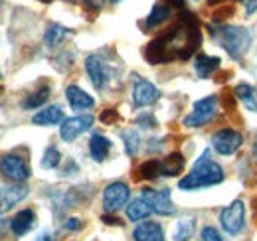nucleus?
<instances>
[{"label":"nucleus","mask_w":257,"mask_h":241,"mask_svg":"<svg viewBox=\"0 0 257 241\" xmlns=\"http://www.w3.org/2000/svg\"><path fill=\"white\" fill-rule=\"evenodd\" d=\"M123 141H125V151H127L128 156H135L139 152V147H141V137L137 131H123Z\"/></svg>","instance_id":"28"},{"label":"nucleus","mask_w":257,"mask_h":241,"mask_svg":"<svg viewBox=\"0 0 257 241\" xmlns=\"http://www.w3.org/2000/svg\"><path fill=\"white\" fill-rule=\"evenodd\" d=\"M103 2H105V0H85V6H87L89 10L97 12V10H101V8H103Z\"/></svg>","instance_id":"33"},{"label":"nucleus","mask_w":257,"mask_h":241,"mask_svg":"<svg viewBox=\"0 0 257 241\" xmlns=\"http://www.w3.org/2000/svg\"><path fill=\"white\" fill-rule=\"evenodd\" d=\"M65 99H67V103H69L73 109H91V107L95 105L93 97L87 95L85 91L81 89V87H77V85H69V87L65 89Z\"/></svg>","instance_id":"14"},{"label":"nucleus","mask_w":257,"mask_h":241,"mask_svg":"<svg viewBox=\"0 0 257 241\" xmlns=\"http://www.w3.org/2000/svg\"><path fill=\"white\" fill-rule=\"evenodd\" d=\"M34 221H36L34 211L32 210H22V211H18L14 217H12L10 227H12L14 235H24V233H28V231L32 229Z\"/></svg>","instance_id":"17"},{"label":"nucleus","mask_w":257,"mask_h":241,"mask_svg":"<svg viewBox=\"0 0 257 241\" xmlns=\"http://www.w3.org/2000/svg\"><path fill=\"white\" fill-rule=\"evenodd\" d=\"M161 99V91L157 89L151 81L137 77L133 87V105L135 107H149Z\"/></svg>","instance_id":"10"},{"label":"nucleus","mask_w":257,"mask_h":241,"mask_svg":"<svg viewBox=\"0 0 257 241\" xmlns=\"http://www.w3.org/2000/svg\"><path fill=\"white\" fill-rule=\"evenodd\" d=\"M62 120H64V111L58 105H52L48 109H42V111H38L32 117L34 125H40V127H52V125H58Z\"/></svg>","instance_id":"16"},{"label":"nucleus","mask_w":257,"mask_h":241,"mask_svg":"<svg viewBox=\"0 0 257 241\" xmlns=\"http://www.w3.org/2000/svg\"><path fill=\"white\" fill-rule=\"evenodd\" d=\"M168 16H170V6L168 4H155L151 14L147 16V28L161 26L164 20H168Z\"/></svg>","instance_id":"23"},{"label":"nucleus","mask_w":257,"mask_h":241,"mask_svg":"<svg viewBox=\"0 0 257 241\" xmlns=\"http://www.w3.org/2000/svg\"><path fill=\"white\" fill-rule=\"evenodd\" d=\"M168 6H174V8H182L184 6V0H166Z\"/></svg>","instance_id":"37"},{"label":"nucleus","mask_w":257,"mask_h":241,"mask_svg":"<svg viewBox=\"0 0 257 241\" xmlns=\"http://www.w3.org/2000/svg\"><path fill=\"white\" fill-rule=\"evenodd\" d=\"M253 154H255V158H257V145H255V149H253Z\"/></svg>","instance_id":"39"},{"label":"nucleus","mask_w":257,"mask_h":241,"mask_svg":"<svg viewBox=\"0 0 257 241\" xmlns=\"http://www.w3.org/2000/svg\"><path fill=\"white\" fill-rule=\"evenodd\" d=\"M67 28L62 26V24H50L48 30H46V36H44V42L50 46V48H56L64 42V38L67 36Z\"/></svg>","instance_id":"24"},{"label":"nucleus","mask_w":257,"mask_h":241,"mask_svg":"<svg viewBox=\"0 0 257 241\" xmlns=\"http://www.w3.org/2000/svg\"><path fill=\"white\" fill-rule=\"evenodd\" d=\"M141 198L151 206V210L159 215H172L176 208L172 204V198H170V190L164 188V190H143Z\"/></svg>","instance_id":"8"},{"label":"nucleus","mask_w":257,"mask_h":241,"mask_svg":"<svg viewBox=\"0 0 257 241\" xmlns=\"http://www.w3.org/2000/svg\"><path fill=\"white\" fill-rule=\"evenodd\" d=\"M91 125H93V117H91V115L71 117V119H65L64 123H62L60 135H62V139H64V141L71 143V141H75L81 133L89 131V129H91Z\"/></svg>","instance_id":"11"},{"label":"nucleus","mask_w":257,"mask_h":241,"mask_svg":"<svg viewBox=\"0 0 257 241\" xmlns=\"http://www.w3.org/2000/svg\"><path fill=\"white\" fill-rule=\"evenodd\" d=\"M151 213H153L151 206H149V204H147L143 198L133 200V202L127 206V217L131 219V221H141V219H147Z\"/></svg>","instance_id":"22"},{"label":"nucleus","mask_w":257,"mask_h":241,"mask_svg":"<svg viewBox=\"0 0 257 241\" xmlns=\"http://www.w3.org/2000/svg\"><path fill=\"white\" fill-rule=\"evenodd\" d=\"M216 111H218V97L216 95H208L200 101L194 103L192 113L184 119V127L188 129H196V127H202L206 123L216 117Z\"/></svg>","instance_id":"4"},{"label":"nucleus","mask_w":257,"mask_h":241,"mask_svg":"<svg viewBox=\"0 0 257 241\" xmlns=\"http://www.w3.org/2000/svg\"><path fill=\"white\" fill-rule=\"evenodd\" d=\"M220 182H224L222 166L210 158V151H204L202 156L196 160L190 174H186L178 182V186H180V190H200V188L216 186Z\"/></svg>","instance_id":"2"},{"label":"nucleus","mask_w":257,"mask_h":241,"mask_svg":"<svg viewBox=\"0 0 257 241\" xmlns=\"http://www.w3.org/2000/svg\"><path fill=\"white\" fill-rule=\"evenodd\" d=\"M85 69H87V75H89L93 87H95L97 91L105 89L107 79H109V69H107V65L103 63V60H101L99 56H89V58L85 60Z\"/></svg>","instance_id":"12"},{"label":"nucleus","mask_w":257,"mask_h":241,"mask_svg":"<svg viewBox=\"0 0 257 241\" xmlns=\"http://www.w3.org/2000/svg\"><path fill=\"white\" fill-rule=\"evenodd\" d=\"M212 145L220 154H233L243 145V137L233 129H222L212 137Z\"/></svg>","instance_id":"9"},{"label":"nucleus","mask_w":257,"mask_h":241,"mask_svg":"<svg viewBox=\"0 0 257 241\" xmlns=\"http://www.w3.org/2000/svg\"><path fill=\"white\" fill-rule=\"evenodd\" d=\"M83 227V223H81V219H77V217H69L67 221H65V229L67 231H77V229H81Z\"/></svg>","instance_id":"31"},{"label":"nucleus","mask_w":257,"mask_h":241,"mask_svg":"<svg viewBox=\"0 0 257 241\" xmlns=\"http://www.w3.org/2000/svg\"><path fill=\"white\" fill-rule=\"evenodd\" d=\"M222 227L229 235H237L243 225H245V206L241 200H233L227 208H224L222 215H220Z\"/></svg>","instance_id":"5"},{"label":"nucleus","mask_w":257,"mask_h":241,"mask_svg":"<svg viewBox=\"0 0 257 241\" xmlns=\"http://www.w3.org/2000/svg\"><path fill=\"white\" fill-rule=\"evenodd\" d=\"M48 97H50V87H42V89H38L36 93L32 95H28V99L22 103L26 109H38L40 105H44L46 101H48Z\"/></svg>","instance_id":"27"},{"label":"nucleus","mask_w":257,"mask_h":241,"mask_svg":"<svg viewBox=\"0 0 257 241\" xmlns=\"http://www.w3.org/2000/svg\"><path fill=\"white\" fill-rule=\"evenodd\" d=\"M0 4H2V2H0Z\"/></svg>","instance_id":"42"},{"label":"nucleus","mask_w":257,"mask_h":241,"mask_svg":"<svg viewBox=\"0 0 257 241\" xmlns=\"http://www.w3.org/2000/svg\"><path fill=\"white\" fill-rule=\"evenodd\" d=\"M133 237L135 241H164V231L157 221H145L137 225Z\"/></svg>","instance_id":"15"},{"label":"nucleus","mask_w":257,"mask_h":241,"mask_svg":"<svg viewBox=\"0 0 257 241\" xmlns=\"http://www.w3.org/2000/svg\"><path fill=\"white\" fill-rule=\"evenodd\" d=\"M212 36L220 42V46L233 58V60H241V56L249 50L251 46V32L241 26H229V24H218V26H210Z\"/></svg>","instance_id":"3"},{"label":"nucleus","mask_w":257,"mask_h":241,"mask_svg":"<svg viewBox=\"0 0 257 241\" xmlns=\"http://www.w3.org/2000/svg\"><path fill=\"white\" fill-rule=\"evenodd\" d=\"M111 151V141L103 135H93L91 141H89V152L93 156V160L97 162H103L107 158V154Z\"/></svg>","instance_id":"19"},{"label":"nucleus","mask_w":257,"mask_h":241,"mask_svg":"<svg viewBox=\"0 0 257 241\" xmlns=\"http://www.w3.org/2000/svg\"><path fill=\"white\" fill-rule=\"evenodd\" d=\"M194 67H196V73H198L202 79H208V77L220 67V58H210V56L200 54V56L196 58Z\"/></svg>","instance_id":"21"},{"label":"nucleus","mask_w":257,"mask_h":241,"mask_svg":"<svg viewBox=\"0 0 257 241\" xmlns=\"http://www.w3.org/2000/svg\"><path fill=\"white\" fill-rule=\"evenodd\" d=\"M233 95L251 111V113H257V89L253 85H247V83H241L237 85Z\"/></svg>","instance_id":"20"},{"label":"nucleus","mask_w":257,"mask_h":241,"mask_svg":"<svg viewBox=\"0 0 257 241\" xmlns=\"http://www.w3.org/2000/svg\"><path fill=\"white\" fill-rule=\"evenodd\" d=\"M241 2H243V6H245V12H247V14L257 12V0H241Z\"/></svg>","instance_id":"34"},{"label":"nucleus","mask_w":257,"mask_h":241,"mask_svg":"<svg viewBox=\"0 0 257 241\" xmlns=\"http://www.w3.org/2000/svg\"><path fill=\"white\" fill-rule=\"evenodd\" d=\"M128 202V186L123 182H113L103 192V208L107 213H115L125 208Z\"/></svg>","instance_id":"7"},{"label":"nucleus","mask_w":257,"mask_h":241,"mask_svg":"<svg viewBox=\"0 0 257 241\" xmlns=\"http://www.w3.org/2000/svg\"><path fill=\"white\" fill-rule=\"evenodd\" d=\"M184 164H186V160H184V156H182V154H178V152H174V154H170V156L162 158L161 160L162 176H178V174L182 172Z\"/></svg>","instance_id":"18"},{"label":"nucleus","mask_w":257,"mask_h":241,"mask_svg":"<svg viewBox=\"0 0 257 241\" xmlns=\"http://www.w3.org/2000/svg\"><path fill=\"white\" fill-rule=\"evenodd\" d=\"M200 42H202V34H200V24L196 16L190 12H184L180 20L164 36L153 40L147 46L145 58L155 65L174 60H188L198 50Z\"/></svg>","instance_id":"1"},{"label":"nucleus","mask_w":257,"mask_h":241,"mask_svg":"<svg viewBox=\"0 0 257 241\" xmlns=\"http://www.w3.org/2000/svg\"><path fill=\"white\" fill-rule=\"evenodd\" d=\"M137 125H141L143 129H151V127H155L157 123H155V119H153L151 115H143V117L137 119Z\"/></svg>","instance_id":"32"},{"label":"nucleus","mask_w":257,"mask_h":241,"mask_svg":"<svg viewBox=\"0 0 257 241\" xmlns=\"http://www.w3.org/2000/svg\"><path fill=\"white\" fill-rule=\"evenodd\" d=\"M139 176H141V178H145V180H155V178L162 176L161 160L153 158V160H147L145 164H141V168H139Z\"/></svg>","instance_id":"26"},{"label":"nucleus","mask_w":257,"mask_h":241,"mask_svg":"<svg viewBox=\"0 0 257 241\" xmlns=\"http://www.w3.org/2000/svg\"><path fill=\"white\" fill-rule=\"evenodd\" d=\"M101 219H103L105 223H109V225H121V219H119V217H113V215H107V213H105Z\"/></svg>","instance_id":"36"},{"label":"nucleus","mask_w":257,"mask_h":241,"mask_svg":"<svg viewBox=\"0 0 257 241\" xmlns=\"http://www.w3.org/2000/svg\"><path fill=\"white\" fill-rule=\"evenodd\" d=\"M101 120H103V123H111V120H117V113H115L113 109H109L107 113H103V115H101Z\"/></svg>","instance_id":"35"},{"label":"nucleus","mask_w":257,"mask_h":241,"mask_svg":"<svg viewBox=\"0 0 257 241\" xmlns=\"http://www.w3.org/2000/svg\"><path fill=\"white\" fill-rule=\"evenodd\" d=\"M0 77H2V75H0Z\"/></svg>","instance_id":"43"},{"label":"nucleus","mask_w":257,"mask_h":241,"mask_svg":"<svg viewBox=\"0 0 257 241\" xmlns=\"http://www.w3.org/2000/svg\"><path fill=\"white\" fill-rule=\"evenodd\" d=\"M28 186H22V184H16V186H8L4 190V196L0 200V213H6L10 211L16 204H20L26 196H28Z\"/></svg>","instance_id":"13"},{"label":"nucleus","mask_w":257,"mask_h":241,"mask_svg":"<svg viewBox=\"0 0 257 241\" xmlns=\"http://www.w3.org/2000/svg\"><path fill=\"white\" fill-rule=\"evenodd\" d=\"M40 2H46V4H48V2H52V0H40Z\"/></svg>","instance_id":"40"},{"label":"nucleus","mask_w":257,"mask_h":241,"mask_svg":"<svg viewBox=\"0 0 257 241\" xmlns=\"http://www.w3.org/2000/svg\"><path fill=\"white\" fill-rule=\"evenodd\" d=\"M36 241H54V239H52V235H50V233H42V235H38V239Z\"/></svg>","instance_id":"38"},{"label":"nucleus","mask_w":257,"mask_h":241,"mask_svg":"<svg viewBox=\"0 0 257 241\" xmlns=\"http://www.w3.org/2000/svg\"><path fill=\"white\" fill-rule=\"evenodd\" d=\"M200 237H202V241H224V237L220 235V231L216 227H210V225L202 229V235Z\"/></svg>","instance_id":"30"},{"label":"nucleus","mask_w":257,"mask_h":241,"mask_svg":"<svg viewBox=\"0 0 257 241\" xmlns=\"http://www.w3.org/2000/svg\"><path fill=\"white\" fill-rule=\"evenodd\" d=\"M60 158H62V154L60 151L56 149V147H48L46 152H44V156H42V168H56L58 164H60Z\"/></svg>","instance_id":"29"},{"label":"nucleus","mask_w":257,"mask_h":241,"mask_svg":"<svg viewBox=\"0 0 257 241\" xmlns=\"http://www.w3.org/2000/svg\"><path fill=\"white\" fill-rule=\"evenodd\" d=\"M194 229H196V221L192 217L180 219L174 229V241H190L194 237Z\"/></svg>","instance_id":"25"},{"label":"nucleus","mask_w":257,"mask_h":241,"mask_svg":"<svg viewBox=\"0 0 257 241\" xmlns=\"http://www.w3.org/2000/svg\"><path fill=\"white\" fill-rule=\"evenodd\" d=\"M0 172L14 182H24L30 178L28 162L18 154H4L0 156Z\"/></svg>","instance_id":"6"},{"label":"nucleus","mask_w":257,"mask_h":241,"mask_svg":"<svg viewBox=\"0 0 257 241\" xmlns=\"http://www.w3.org/2000/svg\"><path fill=\"white\" fill-rule=\"evenodd\" d=\"M111 2H115V4H117V2H121V0H111Z\"/></svg>","instance_id":"41"}]
</instances>
